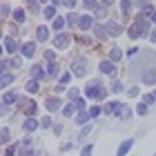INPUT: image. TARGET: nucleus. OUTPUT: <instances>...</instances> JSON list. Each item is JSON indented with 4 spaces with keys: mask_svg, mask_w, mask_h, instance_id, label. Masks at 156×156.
<instances>
[{
    "mask_svg": "<svg viewBox=\"0 0 156 156\" xmlns=\"http://www.w3.org/2000/svg\"><path fill=\"white\" fill-rule=\"evenodd\" d=\"M101 112H103V109H101V107H98V105H94V107H91V109H89V116H91V118H96L98 114H101Z\"/></svg>",
    "mask_w": 156,
    "mask_h": 156,
    "instance_id": "obj_37",
    "label": "nucleus"
},
{
    "mask_svg": "<svg viewBox=\"0 0 156 156\" xmlns=\"http://www.w3.org/2000/svg\"><path fill=\"white\" fill-rule=\"evenodd\" d=\"M69 42H72V36H69V34H58L56 40H54V45L58 47V49H67Z\"/></svg>",
    "mask_w": 156,
    "mask_h": 156,
    "instance_id": "obj_5",
    "label": "nucleus"
},
{
    "mask_svg": "<svg viewBox=\"0 0 156 156\" xmlns=\"http://www.w3.org/2000/svg\"><path fill=\"white\" fill-rule=\"evenodd\" d=\"M91 132V125H87V127H83V132L80 134H78V140H85V138H87V134Z\"/></svg>",
    "mask_w": 156,
    "mask_h": 156,
    "instance_id": "obj_31",
    "label": "nucleus"
},
{
    "mask_svg": "<svg viewBox=\"0 0 156 156\" xmlns=\"http://www.w3.org/2000/svg\"><path fill=\"white\" fill-rule=\"evenodd\" d=\"M143 83L145 85H154L156 83V69H150V72L143 74Z\"/></svg>",
    "mask_w": 156,
    "mask_h": 156,
    "instance_id": "obj_15",
    "label": "nucleus"
},
{
    "mask_svg": "<svg viewBox=\"0 0 156 156\" xmlns=\"http://www.w3.org/2000/svg\"><path fill=\"white\" fill-rule=\"evenodd\" d=\"M23 129H25L27 134L36 132V129H38V120H36V118H27V120H25V125H23Z\"/></svg>",
    "mask_w": 156,
    "mask_h": 156,
    "instance_id": "obj_12",
    "label": "nucleus"
},
{
    "mask_svg": "<svg viewBox=\"0 0 156 156\" xmlns=\"http://www.w3.org/2000/svg\"><path fill=\"white\" fill-rule=\"evenodd\" d=\"M18 101H20V96L16 94V91H7V94L2 96V105H5V107H9V105L18 103Z\"/></svg>",
    "mask_w": 156,
    "mask_h": 156,
    "instance_id": "obj_8",
    "label": "nucleus"
},
{
    "mask_svg": "<svg viewBox=\"0 0 156 156\" xmlns=\"http://www.w3.org/2000/svg\"><path fill=\"white\" fill-rule=\"evenodd\" d=\"M13 20H16V23H23V20H25L23 9H16V11H13Z\"/></svg>",
    "mask_w": 156,
    "mask_h": 156,
    "instance_id": "obj_30",
    "label": "nucleus"
},
{
    "mask_svg": "<svg viewBox=\"0 0 156 156\" xmlns=\"http://www.w3.org/2000/svg\"><path fill=\"white\" fill-rule=\"evenodd\" d=\"M89 118H91V116H87V112H80V114L76 116V123H80V125H83V123H87Z\"/></svg>",
    "mask_w": 156,
    "mask_h": 156,
    "instance_id": "obj_28",
    "label": "nucleus"
},
{
    "mask_svg": "<svg viewBox=\"0 0 156 156\" xmlns=\"http://www.w3.org/2000/svg\"><path fill=\"white\" fill-rule=\"evenodd\" d=\"M74 112H76V105H65V107H62V116H74Z\"/></svg>",
    "mask_w": 156,
    "mask_h": 156,
    "instance_id": "obj_23",
    "label": "nucleus"
},
{
    "mask_svg": "<svg viewBox=\"0 0 156 156\" xmlns=\"http://www.w3.org/2000/svg\"><path fill=\"white\" fill-rule=\"evenodd\" d=\"M147 27H150V23H147L145 18H138L136 23H134L132 27H129V38H143V36H147Z\"/></svg>",
    "mask_w": 156,
    "mask_h": 156,
    "instance_id": "obj_1",
    "label": "nucleus"
},
{
    "mask_svg": "<svg viewBox=\"0 0 156 156\" xmlns=\"http://www.w3.org/2000/svg\"><path fill=\"white\" fill-rule=\"evenodd\" d=\"M31 76L36 78V80H45V76H47V74H45V69H42L40 65H34V69H31Z\"/></svg>",
    "mask_w": 156,
    "mask_h": 156,
    "instance_id": "obj_16",
    "label": "nucleus"
},
{
    "mask_svg": "<svg viewBox=\"0 0 156 156\" xmlns=\"http://www.w3.org/2000/svg\"><path fill=\"white\" fill-rule=\"evenodd\" d=\"M47 109L49 112H56V109H60L62 107V103H60V98H47Z\"/></svg>",
    "mask_w": 156,
    "mask_h": 156,
    "instance_id": "obj_13",
    "label": "nucleus"
},
{
    "mask_svg": "<svg viewBox=\"0 0 156 156\" xmlns=\"http://www.w3.org/2000/svg\"><path fill=\"white\" fill-rule=\"evenodd\" d=\"M18 47H20V45H18V42L13 40L11 36H5V49H7L9 54H16V51H18Z\"/></svg>",
    "mask_w": 156,
    "mask_h": 156,
    "instance_id": "obj_11",
    "label": "nucleus"
},
{
    "mask_svg": "<svg viewBox=\"0 0 156 156\" xmlns=\"http://www.w3.org/2000/svg\"><path fill=\"white\" fill-rule=\"evenodd\" d=\"M98 69H101L103 74H107V76H116V67H114V62H109V60H103L101 65H98Z\"/></svg>",
    "mask_w": 156,
    "mask_h": 156,
    "instance_id": "obj_6",
    "label": "nucleus"
},
{
    "mask_svg": "<svg viewBox=\"0 0 156 156\" xmlns=\"http://www.w3.org/2000/svg\"><path fill=\"white\" fill-rule=\"evenodd\" d=\"M54 132H56V134H60V132H62V125H60V123H56V125H54Z\"/></svg>",
    "mask_w": 156,
    "mask_h": 156,
    "instance_id": "obj_48",
    "label": "nucleus"
},
{
    "mask_svg": "<svg viewBox=\"0 0 156 156\" xmlns=\"http://www.w3.org/2000/svg\"><path fill=\"white\" fill-rule=\"evenodd\" d=\"M76 42H80V45H91V38L89 36H76Z\"/></svg>",
    "mask_w": 156,
    "mask_h": 156,
    "instance_id": "obj_34",
    "label": "nucleus"
},
{
    "mask_svg": "<svg viewBox=\"0 0 156 156\" xmlns=\"http://www.w3.org/2000/svg\"><path fill=\"white\" fill-rule=\"evenodd\" d=\"M20 109H23L27 116H36V109L38 107H36V103H34V101H25L23 105H20Z\"/></svg>",
    "mask_w": 156,
    "mask_h": 156,
    "instance_id": "obj_7",
    "label": "nucleus"
},
{
    "mask_svg": "<svg viewBox=\"0 0 156 156\" xmlns=\"http://www.w3.org/2000/svg\"><path fill=\"white\" fill-rule=\"evenodd\" d=\"M7 143H9V129L5 127L2 129V145H7Z\"/></svg>",
    "mask_w": 156,
    "mask_h": 156,
    "instance_id": "obj_40",
    "label": "nucleus"
},
{
    "mask_svg": "<svg viewBox=\"0 0 156 156\" xmlns=\"http://www.w3.org/2000/svg\"><path fill=\"white\" fill-rule=\"evenodd\" d=\"M18 150H20V145L16 143V145H11V147H9V150H7V152H5V156H16V152H18Z\"/></svg>",
    "mask_w": 156,
    "mask_h": 156,
    "instance_id": "obj_33",
    "label": "nucleus"
},
{
    "mask_svg": "<svg viewBox=\"0 0 156 156\" xmlns=\"http://www.w3.org/2000/svg\"><path fill=\"white\" fill-rule=\"evenodd\" d=\"M94 34H96V38H98V40H105V38L109 36V34H107V29H103L101 25H96V27H94Z\"/></svg>",
    "mask_w": 156,
    "mask_h": 156,
    "instance_id": "obj_19",
    "label": "nucleus"
},
{
    "mask_svg": "<svg viewBox=\"0 0 156 156\" xmlns=\"http://www.w3.org/2000/svg\"><path fill=\"white\" fill-rule=\"evenodd\" d=\"M69 80H72V74H69V72H67V74H62V76H60V85H62V87H65V85H67Z\"/></svg>",
    "mask_w": 156,
    "mask_h": 156,
    "instance_id": "obj_35",
    "label": "nucleus"
},
{
    "mask_svg": "<svg viewBox=\"0 0 156 156\" xmlns=\"http://www.w3.org/2000/svg\"><path fill=\"white\" fill-rule=\"evenodd\" d=\"M105 27H107V34H109V36H120V31H123V27H120L118 23H114V20H109Z\"/></svg>",
    "mask_w": 156,
    "mask_h": 156,
    "instance_id": "obj_10",
    "label": "nucleus"
},
{
    "mask_svg": "<svg viewBox=\"0 0 156 156\" xmlns=\"http://www.w3.org/2000/svg\"><path fill=\"white\" fill-rule=\"evenodd\" d=\"M65 23H67V20H62V18H56V20H54V29H56V31H60L62 27H65Z\"/></svg>",
    "mask_w": 156,
    "mask_h": 156,
    "instance_id": "obj_29",
    "label": "nucleus"
},
{
    "mask_svg": "<svg viewBox=\"0 0 156 156\" xmlns=\"http://www.w3.org/2000/svg\"><path fill=\"white\" fill-rule=\"evenodd\" d=\"M27 91H29V94H36L38 91V80H29L27 83Z\"/></svg>",
    "mask_w": 156,
    "mask_h": 156,
    "instance_id": "obj_25",
    "label": "nucleus"
},
{
    "mask_svg": "<svg viewBox=\"0 0 156 156\" xmlns=\"http://www.w3.org/2000/svg\"><path fill=\"white\" fill-rule=\"evenodd\" d=\"M80 154H83V156H91V145H85Z\"/></svg>",
    "mask_w": 156,
    "mask_h": 156,
    "instance_id": "obj_43",
    "label": "nucleus"
},
{
    "mask_svg": "<svg viewBox=\"0 0 156 156\" xmlns=\"http://www.w3.org/2000/svg\"><path fill=\"white\" fill-rule=\"evenodd\" d=\"M23 54L27 56V58H31V56L36 54V45H34V42H25L23 45Z\"/></svg>",
    "mask_w": 156,
    "mask_h": 156,
    "instance_id": "obj_17",
    "label": "nucleus"
},
{
    "mask_svg": "<svg viewBox=\"0 0 156 156\" xmlns=\"http://www.w3.org/2000/svg\"><path fill=\"white\" fill-rule=\"evenodd\" d=\"M120 56H123V51H120L118 47H114V49L109 51V58H112V60H120Z\"/></svg>",
    "mask_w": 156,
    "mask_h": 156,
    "instance_id": "obj_27",
    "label": "nucleus"
},
{
    "mask_svg": "<svg viewBox=\"0 0 156 156\" xmlns=\"http://www.w3.org/2000/svg\"><path fill=\"white\" fill-rule=\"evenodd\" d=\"M138 7H140V13H154V7L150 2H140Z\"/></svg>",
    "mask_w": 156,
    "mask_h": 156,
    "instance_id": "obj_24",
    "label": "nucleus"
},
{
    "mask_svg": "<svg viewBox=\"0 0 156 156\" xmlns=\"http://www.w3.org/2000/svg\"><path fill=\"white\" fill-rule=\"evenodd\" d=\"M42 13H45V18H54V20H56V5H49Z\"/></svg>",
    "mask_w": 156,
    "mask_h": 156,
    "instance_id": "obj_22",
    "label": "nucleus"
},
{
    "mask_svg": "<svg viewBox=\"0 0 156 156\" xmlns=\"http://www.w3.org/2000/svg\"><path fill=\"white\" fill-rule=\"evenodd\" d=\"M150 40H152V42H156V31H154L152 36H150Z\"/></svg>",
    "mask_w": 156,
    "mask_h": 156,
    "instance_id": "obj_51",
    "label": "nucleus"
},
{
    "mask_svg": "<svg viewBox=\"0 0 156 156\" xmlns=\"http://www.w3.org/2000/svg\"><path fill=\"white\" fill-rule=\"evenodd\" d=\"M152 23H156V9H154V13H152Z\"/></svg>",
    "mask_w": 156,
    "mask_h": 156,
    "instance_id": "obj_52",
    "label": "nucleus"
},
{
    "mask_svg": "<svg viewBox=\"0 0 156 156\" xmlns=\"http://www.w3.org/2000/svg\"><path fill=\"white\" fill-rule=\"evenodd\" d=\"M85 94H87V98H105L107 96V89L101 83H91V85L85 87Z\"/></svg>",
    "mask_w": 156,
    "mask_h": 156,
    "instance_id": "obj_2",
    "label": "nucleus"
},
{
    "mask_svg": "<svg viewBox=\"0 0 156 156\" xmlns=\"http://www.w3.org/2000/svg\"><path fill=\"white\" fill-rule=\"evenodd\" d=\"M152 98H154V101H156V91H152Z\"/></svg>",
    "mask_w": 156,
    "mask_h": 156,
    "instance_id": "obj_53",
    "label": "nucleus"
},
{
    "mask_svg": "<svg viewBox=\"0 0 156 156\" xmlns=\"http://www.w3.org/2000/svg\"><path fill=\"white\" fill-rule=\"evenodd\" d=\"M45 58H47L49 62H56V54L51 51V49H49V51H45Z\"/></svg>",
    "mask_w": 156,
    "mask_h": 156,
    "instance_id": "obj_38",
    "label": "nucleus"
},
{
    "mask_svg": "<svg viewBox=\"0 0 156 156\" xmlns=\"http://www.w3.org/2000/svg\"><path fill=\"white\" fill-rule=\"evenodd\" d=\"M123 107H125V105H120V103H107V105H105V114H107V116L114 114V116L120 118V112H123Z\"/></svg>",
    "mask_w": 156,
    "mask_h": 156,
    "instance_id": "obj_4",
    "label": "nucleus"
},
{
    "mask_svg": "<svg viewBox=\"0 0 156 156\" xmlns=\"http://www.w3.org/2000/svg\"><path fill=\"white\" fill-rule=\"evenodd\" d=\"M143 98H145V105H147V103H154V98H152V94H147V96H143Z\"/></svg>",
    "mask_w": 156,
    "mask_h": 156,
    "instance_id": "obj_50",
    "label": "nucleus"
},
{
    "mask_svg": "<svg viewBox=\"0 0 156 156\" xmlns=\"http://www.w3.org/2000/svg\"><path fill=\"white\" fill-rule=\"evenodd\" d=\"M0 13H2V16H9V5H2V11Z\"/></svg>",
    "mask_w": 156,
    "mask_h": 156,
    "instance_id": "obj_47",
    "label": "nucleus"
},
{
    "mask_svg": "<svg viewBox=\"0 0 156 156\" xmlns=\"http://www.w3.org/2000/svg\"><path fill=\"white\" fill-rule=\"evenodd\" d=\"M40 125H42V127H51V118H49V116H45V118L40 120Z\"/></svg>",
    "mask_w": 156,
    "mask_h": 156,
    "instance_id": "obj_42",
    "label": "nucleus"
},
{
    "mask_svg": "<svg viewBox=\"0 0 156 156\" xmlns=\"http://www.w3.org/2000/svg\"><path fill=\"white\" fill-rule=\"evenodd\" d=\"M132 145H134V140H132V138H127V140H125V143H123V145H120V147H118V152H116V156H125L127 152H129V150H132Z\"/></svg>",
    "mask_w": 156,
    "mask_h": 156,
    "instance_id": "obj_14",
    "label": "nucleus"
},
{
    "mask_svg": "<svg viewBox=\"0 0 156 156\" xmlns=\"http://www.w3.org/2000/svg\"><path fill=\"white\" fill-rule=\"evenodd\" d=\"M78 27H80L83 31L94 29V18H91V16H83V18H80V23H78Z\"/></svg>",
    "mask_w": 156,
    "mask_h": 156,
    "instance_id": "obj_9",
    "label": "nucleus"
},
{
    "mask_svg": "<svg viewBox=\"0 0 156 156\" xmlns=\"http://www.w3.org/2000/svg\"><path fill=\"white\" fill-rule=\"evenodd\" d=\"M29 9H31L34 13H36V11L40 9V5H38V2H29Z\"/></svg>",
    "mask_w": 156,
    "mask_h": 156,
    "instance_id": "obj_45",
    "label": "nucleus"
},
{
    "mask_svg": "<svg viewBox=\"0 0 156 156\" xmlns=\"http://www.w3.org/2000/svg\"><path fill=\"white\" fill-rule=\"evenodd\" d=\"M129 9H132V2H123V5H120V11H123V16H127V13H129Z\"/></svg>",
    "mask_w": 156,
    "mask_h": 156,
    "instance_id": "obj_36",
    "label": "nucleus"
},
{
    "mask_svg": "<svg viewBox=\"0 0 156 156\" xmlns=\"http://www.w3.org/2000/svg\"><path fill=\"white\" fill-rule=\"evenodd\" d=\"M72 72H74L76 76H85V74H87V65H85L83 58H76V60L72 62Z\"/></svg>",
    "mask_w": 156,
    "mask_h": 156,
    "instance_id": "obj_3",
    "label": "nucleus"
},
{
    "mask_svg": "<svg viewBox=\"0 0 156 156\" xmlns=\"http://www.w3.org/2000/svg\"><path fill=\"white\" fill-rule=\"evenodd\" d=\"M13 80H16V76L7 72V74H2V80H0V85H2V87H9V85H11Z\"/></svg>",
    "mask_w": 156,
    "mask_h": 156,
    "instance_id": "obj_20",
    "label": "nucleus"
},
{
    "mask_svg": "<svg viewBox=\"0 0 156 156\" xmlns=\"http://www.w3.org/2000/svg\"><path fill=\"white\" fill-rule=\"evenodd\" d=\"M136 114H138V116H145V114H147V105H145V103H138Z\"/></svg>",
    "mask_w": 156,
    "mask_h": 156,
    "instance_id": "obj_32",
    "label": "nucleus"
},
{
    "mask_svg": "<svg viewBox=\"0 0 156 156\" xmlns=\"http://www.w3.org/2000/svg\"><path fill=\"white\" fill-rule=\"evenodd\" d=\"M47 74L51 76V78L58 76V62H49V65H47Z\"/></svg>",
    "mask_w": 156,
    "mask_h": 156,
    "instance_id": "obj_21",
    "label": "nucleus"
},
{
    "mask_svg": "<svg viewBox=\"0 0 156 156\" xmlns=\"http://www.w3.org/2000/svg\"><path fill=\"white\" fill-rule=\"evenodd\" d=\"M74 105H76L78 109H83V107H85V101H83V98H76V101H74Z\"/></svg>",
    "mask_w": 156,
    "mask_h": 156,
    "instance_id": "obj_44",
    "label": "nucleus"
},
{
    "mask_svg": "<svg viewBox=\"0 0 156 156\" xmlns=\"http://www.w3.org/2000/svg\"><path fill=\"white\" fill-rule=\"evenodd\" d=\"M18 65H20V58H18V56H16V58H13V60H11V67H18Z\"/></svg>",
    "mask_w": 156,
    "mask_h": 156,
    "instance_id": "obj_49",
    "label": "nucleus"
},
{
    "mask_svg": "<svg viewBox=\"0 0 156 156\" xmlns=\"http://www.w3.org/2000/svg\"><path fill=\"white\" fill-rule=\"evenodd\" d=\"M132 116V109L129 107H123V112H120V118H129Z\"/></svg>",
    "mask_w": 156,
    "mask_h": 156,
    "instance_id": "obj_39",
    "label": "nucleus"
},
{
    "mask_svg": "<svg viewBox=\"0 0 156 156\" xmlns=\"http://www.w3.org/2000/svg\"><path fill=\"white\" fill-rule=\"evenodd\" d=\"M112 89H114V91H120V89H123V85H120V83H118V80H116V83H114V85H112Z\"/></svg>",
    "mask_w": 156,
    "mask_h": 156,
    "instance_id": "obj_46",
    "label": "nucleus"
},
{
    "mask_svg": "<svg viewBox=\"0 0 156 156\" xmlns=\"http://www.w3.org/2000/svg\"><path fill=\"white\" fill-rule=\"evenodd\" d=\"M36 38H38L40 42H45V40L49 38V29H47V27H38V29H36Z\"/></svg>",
    "mask_w": 156,
    "mask_h": 156,
    "instance_id": "obj_18",
    "label": "nucleus"
},
{
    "mask_svg": "<svg viewBox=\"0 0 156 156\" xmlns=\"http://www.w3.org/2000/svg\"><path fill=\"white\" fill-rule=\"evenodd\" d=\"M94 7H101V2H94V0H89V2H85V9H94Z\"/></svg>",
    "mask_w": 156,
    "mask_h": 156,
    "instance_id": "obj_41",
    "label": "nucleus"
},
{
    "mask_svg": "<svg viewBox=\"0 0 156 156\" xmlns=\"http://www.w3.org/2000/svg\"><path fill=\"white\" fill-rule=\"evenodd\" d=\"M78 23H80V18H78L76 13H69V16H67V25H69V27H74V25H78Z\"/></svg>",
    "mask_w": 156,
    "mask_h": 156,
    "instance_id": "obj_26",
    "label": "nucleus"
}]
</instances>
